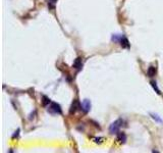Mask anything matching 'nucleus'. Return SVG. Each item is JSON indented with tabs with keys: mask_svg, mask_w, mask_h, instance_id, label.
<instances>
[{
	"mask_svg": "<svg viewBox=\"0 0 163 153\" xmlns=\"http://www.w3.org/2000/svg\"><path fill=\"white\" fill-rule=\"evenodd\" d=\"M119 42H120L121 47H123V48H130V43H128V40L125 37L122 36L120 40H119Z\"/></svg>",
	"mask_w": 163,
	"mask_h": 153,
	"instance_id": "nucleus-5",
	"label": "nucleus"
},
{
	"mask_svg": "<svg viewBox=\"0 0 163 153\" xmlns=\"http://www.w3.org/2000/svg\"><path fill=\"white\" fill-rule=\"evenodd\" d=\"M81 109L85 113L89 112L90 109H91V101H90L89 99H85V100L81 103Z\"/></svg>",
	"mask_w": 163,
	"mask_h": 153,
	"instance_id": "nucleus-3",
	"label": "nucleus"
},
{
	"mask_svg": "<svg viewBox=\"0 0 163 153\" xmlns=\"http://www.w3.org/2000/svg\"><path fill=\"white\" fill-rule=\"evenodd\" d=\"M78 107H81V104L78 102V100H74V102H72V107H70V110H69V113H70V115H72V113L76 112V110L78 109Z\"/></svg>",
	"mask_w": 163,
	"mask_h": 153,
	"instance_id": "nucleus-4",
	"label": "nucleus"
},
{
	"mask_svg": "<svg viewBox=\"0 0 163 153\" xmlns=\"http://www.w3.org/2000/svg\"><path fill=\"white\" fill-rule=\"evenodd\" d=\"M50 103V99L48 98V97H46V96H43V105L44 106H46L47 104H49Z\"/></svg>",
	"mask_w": 163,
	"mask_h": 153,
	"instance_id": "nucleus-10",
	"label": "nucleus"
},
{
	"mask_svg": "<svg viewBox=\"0 0 163 153\" xmlns=\"http://www.w3.org/2000/svg\"><path fill=\"white\" fill-rule=\"evenodd\" d=\"M48 111L51 113H58V115H61L62 113L60 105L57 104V103H55V102L50 103V106H49V108H48Z\"/></svg>",
	"mask_w": 163,
	"mask_h": 153,
	"instance_id": "nucleus-2",
	"label": "nucleus"
},
{
	"mask_svg": "<svg viewBox=\"0 0 163 153\" xmlns=\"http://www.w3.org/2000/svg\"><path fill=\"white\" fill-rule=\"evenodd\" d=\"M151 85H152V87L154 88V90H156V92H157V94H161V92H160V90L158 89L157 85H156V82L152 81V82H151Z\"/></svg>",
	"mask_w": 163,
	"mask_h": 153,
	"instance_id": "nucleus-9",
	"label": "nucleus"
},
{
	"mask_svg": "<svg viewBox=\"0 0 163 153\" xmlns=\"http://www.w3.org/2000/svg\"><path fill=\"white\" fill-rule=\"evenodd\" d=\"M57 2V0H48V5H49V7H51V8H54V5H55V3Z\"/></svg>",
	"mask_w": 163,
	"mask_h": 153,
	"instance_id": "nucleus-11",
	"label": "nucleus"
},
{
	"mask_svg": "<svg viewBox=\"0 0 163 153\" xmlns=\"http://www.w3.org/2000/svg\"><path fill=\"white\" fill-rule=\"evenodd\" d=\"M122 124H123V120H122L121 118H118V120H116L115 122H113L112 124L110 125V127H109V133L112 135L118 134Z\"/></svg>",
	"mask_w": 163,
	"mask_h": 153,
	"instance_id": "nucleus-1",
	"label": "nucleus"
},
{
	"mask_svg": "<svg viewBox=\"0 0 163 153\" xmlns=\"http://www.w3.org/2000/svg\"><path fill=\"white\" fill-rule=\"evenodd\" d=\"M118 141H120L121 143H124L126 141V136L124 133H118V137H117Z\"/></svg>",
	"mask_w": 163,
	"mask_h": 153,
	"instance_id": "nucleus-8",
	"label": "nucleus"
},
{
	"mask_svg": "<svg viewBox=\"0 0 163 153\" xmlns=\"http://www.w3.org/2000/svg\"><path fill=\"white\" fill-rule=\"evenodd\" d=\"M147 74L149 77H154L156 74V68H154V66H150L147 70Z\"/></svg>",
	"mask_w": 163,
	"mask_h": 153,
	"instance_id": "nucleus-6",
	"label": "nucleus"
},
{
	"mask_svg": "<svg viewBox=\"0 0 163 153\" xmlns=\"http://www.w3.org/2000/svg\"><path fill=\"white\" fill-rule=\"evenodd\" d=\"M74 68H78V70H80V68H82V60H81V58H80V57L77 58V59L74 60Z\"/></svg>",
	"mask_w": 163,
	"mask_h": 153,
	"instance_id": "nucleus-7",
	"label": "nucleus"
},
{
	"mask_svg": "<svg viewBox=\"0 0 163 153\" xmlns=\"http://www.w3.org/2000/svg\"><path fill=\"white\" fill-rule=\"evenodd\" d=\"M152 115V117H153L154 120H157V122H162V120H161V118L157 117L158 115Z\"/></svg>",
	"mask_w": 163,
	"mask_h": 153,
	"instance_id": "nucleus-12",
	"label": "nucleus"
}]
</instances>
